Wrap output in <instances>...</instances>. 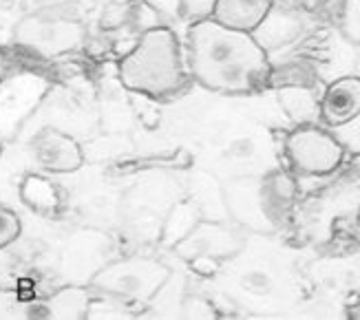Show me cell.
I'll use <instances>...</instances> for the list:
<instances>
[{
  "label": "cell",
  "instance_id": "1",
  "mask_svg": "<svg viewBox=\"0 0 360 320\" xmlns=\"http://www.w3.org/2000/svg\"><path fill=\"white\" fill-rule=\"evenodd\" d=\"M184 56L193 82L206 91L250 95L270 87L272 64L257 36L212 18L191 23Z\"/></svg>",
  "mask_w": 360,
  "mask_h": 320
},
{
  "label": "cell",
  "instance_id": "2",
  "mask_svg": "<svg viewBox=\"0 0 360 320\" xmlns=\"http://www.w3.org/2000/svg\"><path fill=\"white\" fill-rule=\"evenodd\" d=\"M117 75L124 89L158 102L173 100L193 84L184 46L170 27L146 29L133 49L122 56Z\"/></svg>",
  "mask_w": 360,
  "mask_h": 320
},
{
  "label": "cell",
  "instance_id": "3",
  "mask_svg": "<svg viewBox=\"0 0 360 320\" xmlns=\"http://www.w3.org/2000/svg\"><path fill=\"white\" fill-rule=\"evenodd\" d=\"M285 159L301 177H325L340 168L345 146L338 135L314 124H301L285 137Z\"/></svg>",
  "mask_w": 360,
  "mask_h": 320
},
{
  "label": "cell",
  "instance_id": "4",
  "mask_svg": "<svg viewBox=\"0 0 360 320\" xmlns=\"http://www.w3.org/2000/svg\"><path fill=\"white\" fill-rule=\"evenodd\" d=\"M360 115V75H340L325 87L319 100V120L327 128H342Z\"/></svg>",
  "mask_w": 360,
  "mask_h": 320
},
{
  "label": "cell",
  "instance_id": "5",
  "mask_svg": "<svg viewBox=\"0 0 360 320\" xmlns=\"http://www.w3.org/2000/svg\"><path fill=\"white\" fill-rule=\"evenodd\" d=\"M36 157L44 168L53 172L77 170L84 162L80 146L69 135H62L51 128L36 139Z\"/></svg>",
  "mask_w": 360,
  "mask_h": 320
},
{
  "label": "cell",
  "instance_id": "6",
  "mask_svg": "<svg viewBox=\"0 0 360 320\" xmlns=\"http://www.w3.org/2000/svg\"><path fill=\"white\" fill-rule=\"evenodd\" d=\"M270 11L272 0H217L212 20L230 29L255 34L270 15Z\"/></svg>",
  "mask_w": 360,
  "mask_h": 320
},
{
  "label": "cell",
  "instance_id": "7",
  "mask_svg": "<svg viewBox=\"0 0 360 320\" xmlns=\"http://www.w3.org/2000/svg\"><path fill=\"white\" fill-rule=\"evenodd\" d=\"M278 100L288 110V115L299 126L311 124V117H319V100L314 98V89L307 87L278 89Z\"/></svg>",
  "mask_w": 360,
  "mask_h": 320
},
{
  "label": "cell",
  "instance_id": "8",
  "mask_svg": "<svg viewBox=\"0 0 360 320\" xmlns=\"http://www.w3.org/2000/svg\"><path fill=\"white\" fill-rule=\"evenodd\" d=\"M319 82V75L314 67L307 62H290L283 67L274 69L270 73V87L274 89H285V87H307L314 89Z\"/></svg>",
  "mask_w": 360,
  "mask_h": 320
},
{
  "label": "cell",
  "instance_id": "9",
  "mask_svg": "<svg viewBox=\"0 0 360 320\" xmlns=\"http://www.w3.org/2000/svg\"><path fill=\"white\" fill-rule=\"evenodd\" d=\"M340 34L349 44H360V0H342Z\"/></svg>",
  "mask_w": 360,
  "mask_h": 320
},
{
  "label": "cell",
  "instance_id": "10",
  "mask_svg": "<svg viewBox=\"0 0 360 320\" xmlns=\"http://www.w3.org/2000/svg\"><path fill=\"white\" fill-rule=\"evenodd\" d=\"M214 7L217 0H179V15L191 25V23L212 18Z\"/></svg>",
  "mask_w": 360,
  "mask_h": 320
},
{
  "label": "cell",
  "instance_id": "11",
  "mask_svg": "<svg viewBox=\"0 0 360 320\" xmlns=\"http://www.w3.org/2000/svg\"><path fill=\"white\" fill-rule=\"evenodd\" d=\"M18 219H15L11 212L3 210L0 212V245H5L9 241H13L18 236Z\"/></svg>",
  "mask_w": 360,
  "mask_h": 320
},
{
  "label": "cell",
  "instance_id": "12",
  "mask_svg": "<svg viewBox=\"0 0 360 320\" xmlns=\"http://www.w3.org/2000/svg\"><path fill=\"white\" fill-rule=\"evenodd\" d=\"M270 276L263 274V271H250V274L243 276V287L252 294H263L265 290H270Z\"/></svg>",
  "mask_w": 360,
  "mask_h": 320
},
{
  "label": "cell",
  "instance_id": "13",
  "mask_svg": "<svg viewBox=\"0 0 360 320\" xmlns=\"http://www.w3.org/2000/svg\"><path fill=\"white\" fill-rule=\"evenodd\" d=\"M358 217H360V210H358Z\"/></svg>",
  "mask_w": 360,
  "mask_h": 320
}]
</instances>
